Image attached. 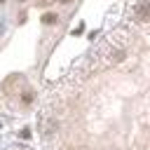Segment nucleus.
<instances>
[{
	"mask_svg": "<svg viewBox=\"0 0 150 150\" xmlns=\"http://www.w3.org/2000/svg\"><path fill=\"white\" fill-rule=\"evenodd\" d=\"M134 19H136L138 23L150 21V2H148V0H141V2L134 5Z\"/></svg>",
	"mask_w": 150,
	"mask_h": 150,
	"instance_id": "f257e3e1",
	"label": "nucleus"
},
{
	"mask_svg": "<svg viewBox=\"0 0 150 150\" xmlns=\"http://www.w3.org/2000/svg\"><path fill=\"white\" fill-rule=\"evenodd\" d=\"M59 2H70V0H59Z\"/></svg>",
	"mask_w": 150,
	"mask_h": 150,
	"instance_id": "f03ea898",
	"label": "nucleus"
},
{
	"mask_svg": "<svg viewBox=\"0 0 150 150\" xmlns=\"http://www.w3.org/2000/svg\"><path fill=\"white\" fill-rule=\"evenodd\" d=\"M2 2H5V0H0V5H2Z\"/></svg>",
	"mask_w": 150,
	"mask_h": 150,
	"instance_id": "7ed1b4c3",
	"label": "nucleus"
}]
</instances>
